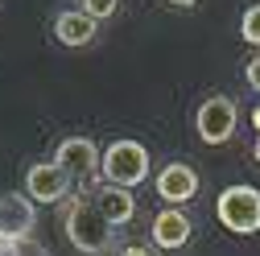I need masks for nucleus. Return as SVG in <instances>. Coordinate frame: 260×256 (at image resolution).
Listing matches in <instances>:
<instances>
[{"label":"nucleus","mask_w":260,"mask_h":256,"mask_svg":"<svg viewBox=\"0 0 260 256\" xmlns=\"http://www.w3.org/2000/svg\"><path fill=\"white\" fill-rule=\"evenodd\" d=\"M62 232H67V240L87 252V256H104L112 252V223L104 219V211L95 207V199H75L67 207V215H62Z\"/></svg>","instance_id":"f257e3e1"},{"label":"nucleus","mask_w":260,"mask_h":256,"mask_svg":"<svg viewBox=\"0 0 260 256\" xmlns=\"http://www.w3.org/2000/svg\"><path fill=\"white\" fill-rule=\"evenodd\" d=\"M100 174L108 186H124V190H133L149 178V149L141 141H112L104 153H100Z\"/></svg>","instance_id":"f03ea898"},{"label":"nucleus","mask_w":260,"mask_h":256,"mask_svg":"<svg viewBox=\"0 0 260 256\" xmlns=\"http://www.w3.org/2000/svg\"><path fill=\"white\" fill-rule=\"evenodd\" d=\"M215 215L236 236L260 232V190L256 186H227L219 195V203H215Z\"/></svg>","instance_id":"7ed1b4c3"},{"label":"nucleus","mask_w":260,"mask_h":256,"mask_svg":"<svg viewBox=\"0 0 260 256\" xmlns=\"http://www.w3.org/2000/svg\"><path fill=\"white\" fill-rule=\"evenodd\" d=\"M236 124H240V108L227 95H211V100H203L199 116H194V133H199L203 145H227L236 137Z\"/></svg>","instance_id":"20e7f679"},{"label":"nucleus","mask_w":260,"mask_h":256,"mask_svg":"<svg viewBox=\"0 0 260 256\" xmlns=\"http://www.w3.org/2000/svg\"><path fill=\"white\" fill-rule=\"evenodd\" d=\"M71 186H75V174L67 166H58V162H38V166H29V174H25V195L38 199V203L67 199Z\"/></svg>","instance_id":"39448f33"},{"label":"nucleus","mask_w":260,"mask_h":256,"mask_svg":"<svg viewBox=\"0 0 260 256\" xmlns=\"http://www.w3.org/2000/svg\"><path fill=\"white\" fill-rule=\"evenodd\" d=\"M38 228V207L29 195H0V240H21Z\"/></svg>","instance_id":"423d86ee"},{"label":"nucleus","mask_w":260,"mask_h":256,"mask_svg":"<svg viewBox=\"0 0 260 256\" xmlns=\"http://www.w3.org/2000/svg\"><path fill=\"white\" fill-rule=\"evenodd\" d=\"M157 195L170 207H182V203H190L194 195H199V174H194L190 166H182V162H174V166H166L157 174Z\"/></svg>","instance_id":"0eeeda50"},{"label":"nucleus","mask_w":260,"mask_h":256,"mask_svg":"<svg viewBox=\"0 0 260 256\" xmlns=\"http://www.w3.org/2000/svg\"><path fill=\"white\" fill-rule=\"evenodd\" d=\"M54 162L67 166L71 174H95L100 170V149H95L91 137H67V141H58Z\"/></svg>","instance_id":"6e6552de"},{"label":"nucleus","mask_w":260,"mask_h":256,"mask_svg":"<svg viewBox=\"0 0 260 256\" xmlns=\"http://www.w3.org/2000/svg\"><path fill=\"white\" fill-rule=\"evenodd\" d=\"M95 25H100V21H91L83 9H67V13L54 17V38H58L62 46L79 50V46H91V42H95Z\"/></svg>","instance_id":"1a4fd4ad"},{"label":"nucleus","mask_w":260,"mask_h":256,"mask_svg":"<svg viewBox=\"0 0 260 256\" xmlns=\"http://www.w3.org/2000/svg\"><path fill=\"white\" fill-rule=\"evenodd\" d=\"M186 240H190V219L178 207H166V211L153 219V244L157 248L178 252V248H186Z\"/></svg>","instance_id":"9d476101"},{"label":"nucleus","mask_w":260,"mask_h":256,"mask_svg":"<svg viewBox=\"0 0 260 256\" xmlns=\"http://www.w3.org/2000/svg\"><path fill=\"white\" fill-rule=\"evenodd\" d=\"M95 207L104 211V219L112 228H124V223H133V215H137V199L128 195L124 186H108V182L100 190V199H95Z\"/></svg>","instance_id":"9b49d317"},{"label":"nucleus","mask_w":260,"mask_h":256,"mask_svg":"<svg viewBox=\"0 0 260 256\" xmlns=\"http://www.w3.org/2000/svg\"><path fill=\"white\" fill-rule=\"evenodd\" d=\"M0 256H50V248H42L29 236H21V240H0Z\"/></svg>","instance_id":"f8f14e48"},{"label":"nucleus","mask_w":260,"mask_h":256,"mask_svg":"<svg viewBox=\"0 0 260 256\" xmlns=\"http://www.w3.org/2000/svg\"><path fill=\"white\" fill-rule=\"evenodd\" d=\"M240 38H244L248 46H256V50H260V0L244 9V21H240Z\"/></svg>","instance_id":"ddd939ff"},{"label":"nucleus","mask_w":260,"mask_h":256,"mask_svg":"<svg viewBox=\"0 0 260 256\" xmlns=\"http://www.w3.org/2000/svg\"><path fill=\"white\" fill-rule=\"evenodd\" d=\"M79 9H83L91 21H112L116 9H120V0H79Z\"/></svg>","instance_id":"4468645a"},{"label":"nucleus","mask_w":260,"mask_h":256,"mask_svg":"<svg viewBox=\"0 0 260 256\" xmlns=\"http://www.w3.org/2000/svg\"><path fill=\"white\" fill-rule=\"evenodd\" d=\"M244 75H248V87H252V91H260V54L248 62V71H244Z\"/></svg>","instance_id":"2eb2a0df"},{"label":"nucleus","mask_w":260,"mask_h":256,"mask_svg":"<svg viewBox=\"0 0 260 256\" xmlns=\"http://www.w3.org/2000/svg\"><path fill=\"white\" fill-rule=\"evenodd\" d=\"M120 256H153V252H149V248H141V244H124V248H120Z\"/></svg>","instance_id":"dca6fc26"},{"label":"nucleus","mask_w":260,"mask_h":256,"mask_svg":"<svg viewBox=\"0 0 260 256\" xmlns=\"http://www.w3.org/2000/svg\"><path fill=\"white\" fill-rule=\"evenodd\" d=\"M166 5H174V9H194L199 0H166Z\"/></svg>","instance_id":"f3484780"},{"label":"nucleus","mask_w":260,"mask_h":256,"mask_svg":"<svg viewBox=\"0 0 260 256\" xmlns=\"http://www.w3.org/2000/svg\"><path fill=\"white\" fill-rule=\"evenodd\" d=\"M252 124H256V133H260V108H256V112H252Z\"/></svg>","instance_id":"a211bd4d"},{"label":"nucleus","mask_w":260,"mask_h":256,"mask_svg":"<svg viewBox=\"0 0 260 256\" xmlns=\"http://www.w3.org/2000/svg\"><path fill=\"white\" fill-rule=\"evenodd\" d=\"M252 153H256V162H260V141H256V149H252Z\"/></svg>","instance_id":"6ab92c4d"}]
</instances>
